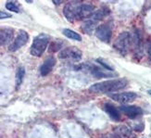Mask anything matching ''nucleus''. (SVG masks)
I'll return each instance as SVG.
<instances>
[{"mask_svg": "<svg viewBox=\"0 0 151 138\" xmlns=\"http://www.w3.org/2000/svg\"><path fill=\"white\" fill-rule=\"evenodd\" d=\"M128 84L126 79H114V80L105 81L101 83H97L91 85L89 90L95 93H109L120 91L125 88Z\"/></svg>", "mask_w": 151, "mask_h": 138, "instance_id": "obj_1", "label": "nucleus"}, {"mask_svg": "<svg viewBox=\"0 0 151 138\" xmlns=\"http://www.w3.org/2000/svg\"><path fill=\"white\" fill-rule=\"evenodd\" d=\"M133 40L128 32H122L115 40L113 47L122 56H126L132 47Z\"/></svg>", "mask_w": 151, "mask_h": 138, "instance_id": "obj_2", "label": "nucleus"}, {"mask_svg": "<svg viewBox=\"0 0 151 138\" xmlns=\"http://www.w3.org/2000/svg\"><path fill=\"white\" fill-rule=\"evenodd\" d=\"M49 40L50 38L47 34H42L37 35L32 41L30 53L35 57H41L47 49L49 44Z\"/></svg>", "mask_w": 151, "mask_h": 138, "instance_id": "obj_3", "label": "nucleus"}, {"mask_svg": "<svg viewBox=\"0 0 151 138\" xmlns=\"http://www.w3.org/2000/svg\"><path fill=\"white\" fill-rule=\"evenodd\" d=\"M58 58L60 60H70L73 62H78L82 60L83 53L76 47H69L58 53Z\"/></svg>", "mask_w": 151, "mask_h": 138, "instance_id": "obj_4", "label": "nucleus"}, {"mask_svg": "<svg viewBox=\"0 0 151 138\" xmlns=\"http://www.w3.org/2000/svg\"><path fill=\"white\" fill-rule=\"evenodd\" d=\"M95 34L102 42L109 44L112 36V23L109 22L98 26L95 31Z\"/></svg>", "mask_w": 151, "mask_h": 138, "instance_id": "obj_5", "label": "nucleus"}, {"mask_svg": "<svg viewBox=\"0 0 151 138\" xmlns=\"http://www.w3.org/2000/svg\"><path fill=\"white\" fill-rule=\"evenodd\" d=\"M95 6L92 4L80 3L77 9L76 21H83V19H90L95 13Z\"/></svg>", "mask_w": 151, "mask_h": 138, "instance_id": "obj_6", "label": "nucleus"}, {"mask_svg": "<svg viewBox=\"0 0 151 138\" xmlns=\"http://www.w3.org/2000/svg\"><path fill=\"white\" fill-rule=\"evenodd\" d=\"M29 40V34L27 32H25L23 30H21L19 32V34L17 35L16 39L13 41L10 45L9 47V52H15L21 47H22L23 45L28 42Z\"/></svg>", "mask_w": 151, "mask_h": 138, "instance_id": "obj_7", "label": "nucleus"}, {"mask_svg": "<svg viewBox=\"0 0 151 138\" xmlns=\"http://www.w3.org/2000/svg\"><path fill=\"white\" fill-rule=\"evenodd\" d=\"M81 2L77 1H70L65 5L63 9V14L70 22H74L76 21V14L78 6Z\"/></svg>", "mask_w": 151, "mask_h": 138, "instance_id": "obj_8", "label": "nucleus"}, {"mask_svg": "<svg viewBox=\"0 0 151 138\" xmlns=\"http://www.w3.org/2000/svg\"><path fill=\"white\" fill-rule=\"evenodd\" d=\"M109 96L121 104H126L129 102H133L137 97V95L133 92H123V93H117V94H109Z\"/></svg>", "mask_w": 151, "mask_h": 138, "instance_id": "obj_9", "label": "nucleus"}, {"mask_svg": "<svg viewBox=\"0 0 151 138\" xmlns=\"http://www.w3.org/2000/svg\"><path fill=\"white\" fill-rule=\"evenodd\" d=\"M119 109L124 115H126L128 118L133 120L140 117L143 114L142 109L137 106H125L124 105V106H122Z\"/></svg>", "mask_w": 151, "mask_h": 138, "instance_id": "obj_10", "label": "nucleus"}, {"mask_svg": "<svg viewBox=\"0 0 151 138\" xmlns=\"http://www.w3.org/2000/svg\"><path fill=\"white\" fill-rule=\"evenodd\" d=\"M133 45H134V56L137 58H140L143 56V50H144V45H143V40L141 34L138 31H135L134 34V37H133Z\"/></svg>", "mask_w": 151, "mask_h": 138, "instance_id": "obj_11", "label": "nucleus"}, {"mask_svg": "<svg viewBox=\"0 0 151 138\" xmlns=\"http://www.w3.org/2000/svg\"><path fill=\"white\" fill-rule=\"evenodd\" d=\"M57 60L54 57H48L45 58L44 63L40 67V74L42 76H47L50 73V71L53 70L54 66L56 65Z\"/></svg>", "mask_w": 151, "mask_h": 138, "instance_id": "obj_12", "label": "nucleus"}, {"mask_svg": "<svg viewBox=\"0 0 151 138\" xmlns=\"http://www.w3.org/2000/svg\"><path fill=\"white\" fill-rule=\"evenodd\" d=\"M13 35H14V30L9 27H2L0 30V43L1 45H6L11 42Z\"/></svg>", "mask_w": 151, "mask_h": 138, "instance_id": "obj_13", "label": "nucleus"}, {"mask_svg": "<svg viewBox=\"0 0 151 138\" xmlns=\"http://www.w3.org/2000/svg\"><path fill=\"white\" fill-rule=\"evenodd\" d=\"M104 110L106 111V113L109 116L111 120H113L115 121H121V111L114 105L110 103H106L104 105Z\"/></svg>", "mask_w": 151, "mask_h": 138, "instance_id": "obj_14", "label": "nucleus"}, {"mask_svg": "<svg viewBox=\"0 0 151 138\" xmlns=\"http://www.w3.org/2000/svg\"><path fill=\"white\" fill-rule=\"evenodd\" d=\"M90 72L93 76H95L96 78H109V77H114L116 76V74L110 73V72H108L106 70H103L101 68L97 67V66H92L90 67Z\"/></svg>", "mask_w": 151, "mask_h": 138, "instance_id": "obj_15", "label": "nucleus"}, {"mask_svg": "<svg viewBox=\"0 0 151 138\" xmlns=\"http://www.w3.org/2000/svg\"><path fill=\"white\" fill-rule=\"evenodd\" d=\"M97 23H98V22H96L93 18H90V19H86V21L84 22V23L83 24V27H82L83 32L91 34L94 31H96L95 29H96Z\"/></svg>", "mask_w": 151, "mask_h": 138, "instance_id": "obj_16", "label": "nucleus"}, {"mask_svg": "<svg viewBox=\"0 0 151 138\" xmlns=\"http://www.w3.org/2000/svg\"><path fill=\"white\" fill-rule=\"evenodd\" d=\"M109 13H110V9H109L108 8H103L98 10H96L91 18H93L96 22H99V21H102V19H104L107 16H109Z\"/></svg>", "mask_w": 151, "mask_h": 138, "instance_id": "obj_17", "label": "nucleus"}, {"mask_svg": "<svg viewBox=\"0 0 151 138\" xmlns=\"http://www.w3.org/2000/svg\"><path fill=\"white\" fill-rule=\"evenodd\" d=\"M62 34L66 36V37H68V38H70V39H73V40H75V41H79V42H81L82 41V37H81V35L79 34H77L76 32H74V31H71V30H70V29H64L63 31H62Z\"/></svg>", "mask_w": 151, "mask_h": 138, "instance_id": "obj_18", "label": "nucleus"}, {"mask_svg": "<svg viewBox=\"0 0 151 138\" xmlns=\"http://www.w3.org/2000/svg\"><path fill=\"white\" fill-rule=\"evenodd\" d=\"M63 44L64 42L62 40H55L53 42H51L49 44V52H52V53H55V52L60 51L62 47H63Z\"/></svg>", "mask_w": 151, "mask_h": 138, "instance_id": "obj_19", "label": "nucleus"}, {"mask_svg": "<svg viewBox=\"0 0 151 138\" xmlns=\"http://www.w3.org/2000/svg\"><path fill=\"white\" fill-rule=\"evenodd\" d=\"M24 76H25V70H24V68L23 67L19 68L17 73H16V87H17V89L22 85V81H23V79H24Z\"/></svg>", "mask_w": 151, "mask_h": 138, "instance_id": "obj_20", "label": "nucleus"}, {"mask_svg": "<svg viewBox=\"0 0 151 138\" xmlns=\"http://www.w3.org/2000/svg\"><path fill=\"white\" fill-rule=\"evenodd\" d=\"M6 8L8 9L9 11L15 12V13H19V5L17 4L16 1H9L6 3Z\"/></svg>", "mask_w": 151, "mask_h": 138, "instance_id": "obj_21", "label": "nucleus"}, {"mask_svg": "<svg viewBox=\"0 0 151 138\" xmlns=\"http://www.w3.org/2000/svg\"><path fill=\"white\" fill-rule=\"evenodd\" d=\"M98 63H99L100 65H101V66H103L105 69H107L108 70H110V71H113L114 70V69L112 68V67H110L109 66V65L108 64V63H106V62H105L103 60H102V58H98V60H96Z\"/></svg>", "mask_w": 151, "mask_h": 138, "instance_id": "obj_22", "label": "nucleus"}, {"mask_svg": "<svg viewBox=\"0 0 151 138\" xmlns=\"http://www.w3.org/2000/svg\"><path fill=\"white\" fill-rule=\"evenodd\" d=\"M147 56H148V58L151 62V42H147Z\"/></svg>", "mask_w": 151, "mask_h": 138, "instance_id": "obj_23", "label": "nucleus"}, {"mask_svg": "<svg viewBox=\"0 0 151 138\" xmlns=\"http://www.w3.org/2000/svg\"><path fill=\"white\" fill-rule=\"evenodd\" d=\"M8 18H11V15L9 14V13L4 12V11H1V12H0V19H8Z\"/></svg>", "mask_w": 151, "mask_h": 138, "instance_id": "obj_24", "label": "nucleus"}, {"mask_svg": "<svg viewBox=\"0 0 151 138\" xmlns=\"http://www.w3.org/2000/svg\"><path fill=\"white\" fill-rule=\"evenodd\" d=\"M53 3H54L55 5H60V4L62 3V1H53Z\"/></svg>", "mask_w": 151, "mask_h": 138, "instance_id": "obj_25", "label": "nucleus"}, {"mask_svg": "<svg viewBox=\"0 0 151 138\" xmlns=\"http://www.w3.org/2000/svg\"><path fill=\"white\" fill-rule=\"evenodd\" d=\"M148 94H149V95L151 96V90H149V91H148Z\"/></svg>", "mask_w": 151, "mask_h": 138, "instance_id": "obj_26", "label": "nucleus"}]
</instances>
